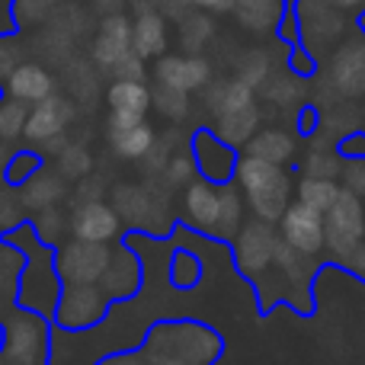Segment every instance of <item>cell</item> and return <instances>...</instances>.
Listing matches in <instances>:
<instances>
[{
	"label": "cell",
	"instance_id": "obj_42",
	"mask_svg": "<svg viewBox=\"0 0 365 365\" xmlns=\"http://www.w3.org/2000/svg\"><path fill=\"white\" fill-rule=\"evenodd\" d=\"M64 227H68V221H64V215L58 212L55 205H51V208H42V212L36 215V234L45 240V244H55V240L61 237Z\"/></svg>",
	"mask_w": 365,
	"mask_h": 365
},
{
	"label": "cell",
	"instance_id": "obj_28",
	"mask_svg": "<svg viewBox=\"0 0 365 365\" xmlns=\"http://www.w3.org/2000/svg\"><path fill=\"white\" fill-rule=\"evenodd\" d=\"M177 26H180V45L186 55H202L208 38L215 36V23L205 10H189Z\"/></svg>",
	"mask_w": 365,
	"mask_h": 365
},
{
	"label": "cell",
	"instance_id": "obj_5",
	"mask_svg": "<svg viewBox=\"0 0 365 365\" xmlns=\"http://www.w3.org/2000/svg\"><path fill=\"white\" fill-rule=\"evenodd\" d=\"M113 208L128 227H145V231H158L160 215L167 212L164 192L141 186V182H122L113 189Z\"/></svg>",
	"mask_w": 365,
	"mask_h": 365
},
{
	"label": "cell",
	"instance_id": "obj_30",
	"mask_svg": "<svg viewBox=\"0 0 365 365\" xmlns=\"http://www.w3.org/2000/svg\"><path fill=\"white\" fill-rule=\"evenodd\" d=\"M240 195L234 192V186H218V221H215V237L221 240H231L240 227Z\"/></svg>",
	"mask_w": 365,
	"mask_h": 365
},
{
	"label": "cell",
	"instance_id": "obj_55",
	"mask_svg": "<svg viewBox=\"0 0 365 365\" xmlns=\"http://www.w3.org/2000/svg\"><path fill=\"white\" fill-rule=\"evenodd\" d=\"M362 115H365V103H362Z\"/></svg>",
	"mask_w": 365,
	"mask_h": 365
},
{
	"label": "cell",
	"instance_id": "obj_35",
	"mask_svg": "<svg viewBox=\"0 0 365 365\" xmlns=\"http://www.w3.org/2000/svg\"><path fill=\"white\" fill-rule=\"evenodd\" d=\"M58 173L64 180H83L93 173V158L83 145H64V151L58 154Z\"/></svg>",
	"mask_w": 365,
	"mask_h": 365
},
{
	"label": "cell",
	"instance_id": "obj_37",
	"mask_svg": "<svg viewBox=\"0 0 365 365\" xmlns=\"http://www.w3.org/2000/svg\"><path fill=\"white\" fill-rule=\"evenodd\" d=\"M336 173H343V160L336 158L334 151H327V148H314V151H308V158H304V164H302V177L334 180Z\"/></svg>",
	"mask_w": 365,
	"mask_h": 365
},
{
	"label": "cell",
	"instance_id": "obj_21",
	"mask_svg": "<svg viewBox=\"0 0 365 365\" xmlns=\"http://www.w3.org/2000/svg\"><path fill=\"white\" fill-rule=\"evenodd\" d=\"M244 151L250 154V158L266 160V164L282 167L295 158V138H292L289 132H282V128H263V132H257L247 141Z\"/></svg>",
	"mask_w": 365,
	"mask_h": 365
},
{
	"label": "cell",
	"instance_id": "obj_25",
	"mask_svg": "<svg viewBox=\"0 0 365 365\" xmlns=\"http://www.w3.org/2000/svg\"><path fill=\"white\" fill-rule=\"evenodd\" d=\"M109 109L115 113H138L145 115L151 109V90L145 87V81H113L106 93Z\"/></svg>",
	"mask_w": 365,
	"mask_h": 365
},
{
	"label": "cell",
	"instance_id": "obj_6",
	"mask_svg": "<svg viewBox=\"0 0 365 365\" xmlns=\"http://www.w3.org/2000/svg\"><path fill=\"white\" fill-rule=\"evenodd\" d=\"M45 340L48 330L45 321L29 311V314H13L6 324V336H4V356L10 365H42L45 359Z\"/></svg>",
	"mask_w": 365,
	"mask_h": 365
},
{
	"label": "cell",
	"instance_id": "obj_7",
	"mask_svg": "<svg viewBox=\"0 0 365 365\" xmlns=\"http://www.w3.org/2000/svg\"><path fill=\"white\" fill-rule=\"evenodd\" d=\"M279 231L272 227V221H250L237 231L234 237V257H237V266L247 272V276H259L263 269L272 266V257H276L279 247Z\"/></svg>",
	"mask_w": 365,
	"mask_h": 365
},
{
	"label": "cell",
	"instance_id": "obj_4",
	"mask_svg": "<svg viewBox=\"0 0 365 365\" xmlns=\"http://www.w3.org/2000/svg\"><path fill=\"white\" fill-rule=\"evenodd\" d=\"M113 259V250L96 240H68L58 250V276L64 285H96L106 276V266Z\"/></svg>",
	"mask_w": 365,
	"mask_h": 365
},
{
	"label": "cell",
	"instance_id": "obj_14",
	"mask_svg": "<svg viewBox=\"0 0 365 365\" xmlns=\"http://www.w3.org/2000/svg\"><path fill=\"white\" fill-rule=\"evenodd\" d=\"M71 119H74V103L58 96V93H51L29 109V119H26L23 135L29 141H36V145H42V141L64 135V128L71 125Z\"/></svg>",
	"mask_w": 365,
	"mask_h": 365
},
{
	"label": "cell",
	"instance_id": "obj_3",
	"mask_svg": "<svg viewBox=\"0 0 365 365\" xmlns=\"http://www.w3.org/2000/svg\"><path fill=\"white\" fill-rule=\"evenodd\" d=\"M218 353V340L199 327H167L151 336L148 356L154 365H205Z\"/></svg>",
	"mask_w": 365,
	"mask_h": 365
},
{
	"label": "cell",
	"instance_id": "obj_48",
	"mask_svg": "<svg viewBox=\"0 0 365 365\" xmlns=\"http://www.w3.org/2000/svg\"><path fill=\"white\" fill-rule=\"evenodd\" d=\"M26 170H29V173L38 170V158H36V154H19V158L13 160V167L6 170V177H10L13 182H23V180H26V177H23Z\"/></svg>",
	"mask_w": 365,
	"mask_h": 365
},
{
	"label": "cell",
	"instance_id": "obj_53",
	"mask_svg": "<svg viewBox=\"0 0 365 365\" xmlns=\"http://www.w3.org/2000/svg\"><path fill=\"white\" fill-rule=\"evenodd\" d=\"M336 10H365V0H330Z\"/></svg>",
	"mask_w": 365,
	"mask_h": 365
},
{
	"label": "cell",
	"instance_id": "obj_20",
	"mask_svg": "<svg viewBox=\"0 0 365 365\" xmlns=\"http://www.w3.org/2000/svg\"><path fill=\"white\" fill-rule=\"evenodd\" d=\"M132 51L141 58H160L167 51V16L160 10L141 13L132 23Z\"/></svg>",
	"mask_w": 365,
	"mask_h": 365
},
{
	"label": "cell",
	"instance_id": "obj_39",
	"mask_svg": "<svg viewBox=\"0 0 365 365\" xmlns=\"http://www.w3.org/2000/svg\"><path fill=\"white\" fill-rule=\"evenodd\" d=\"M173 145H177V135H173V132L158 135V138H154L151 151L141 158V160H145V173H148V177H160V173H164L167 160L173 158Z\"/></svg>",
	"mask_w": 365,
	"mask_h": 365
},
{
	"label": "cell",
	"instance_id": "obj_41",
	"mask_svg": "<svg viewBox=\"0 0 365 365\" xmlns=\"http://www.w3.org/2000/svg\"><path fill=\"white\" fill-rule=\"evenodd\" d=\"M58 10V0H13L16 23H45Z\"/></svg>",
	"mask_w": 365,
	"mask_h": 365
},
{
	"label": "cell",
	"instance_id": "obj_10",
	"mask_svg": "<svg viewBox=\"0 0 365 365\" xmlns=\"http://www.w3.org/2000/svg\"><path fill=\"white\" fill-rule=\"evenodd\" d=\"M106 314V292L103 285H64L58 298V324L68 330H83L100 324Z\"/></svg>",
	"mask_w": 365,
	"mask_h": 365
},
{
	"label": "cell",
	"instance_id": "obj_18",
	"mask_svg": "<svg viewBox=\"0 0 365 365\" xmlns=\"http://www.w3.org/2000/svg\"><path fill=\"white\" fill-rule=\"evenodd\" d=\"M192 158H195V167H202L208 180H227V177H231V170L237 167V164H234L231 148H227L215 132L212 135H208V132L195 135Z\"/></svg>",
	"mask_w": 365,
	"mask_h": 365
},
{
	"label": "cell",
	"instance_id": "obj_31",
	"mask_svg": "<svg viewBox=\"0 0 365 365\" xmlns=\"http://www.w3.org/2000/svg\"><path fill=\"white\" fill-rule=\"evenodd\" d=\"M272 263L282 269V276L289 279L292 285H304L311 279V272H314V266H311V257H304V253H298L295 247H289L285 240H279L276 247V257H272Z\"/></svg>",
	"mask_w": 365,
	"mask_h": 365
},
{
	"label": "cell",
	"instance_id": "obj_23",
	"mask_svg": "<svg viewBox=\"0 0 365 365\" xmlns=\"http://www.w3.org/2000/svg\"><path fill=\"white\" fill-rule=\"evenodd\" d=\"M257 128H259V106L257 103L247 106V109H237V113H227V115H218V119H215V135H218L227 148H244L247 141L257 135Z\"/></svg>",
	"mask_w": 365,
	"mask_h": 365
},
{
	"label": "cell",
	"instance_id": "obj_33",
	"mask_svg": "<svg viewBox=\"0 0 365 365\" xmlns=\"http://www.w3.org/2000/svg\"><path fill=\"white\" fill-rule=\"evenodd\" d=\"M234 77H240V81H244L247 87H253V90L263 87V83L272 77V58L266 55L263 48L247 51V55L237 61V74Z\"/></svg>",
	"mask_w": 365,
	"mask_h": 365
},
{
	"label": "cell",
	"instance_id": "obj_44",
	"mask_svg": "<svg viewBox=\"0 0 365 365\" xmlns=\"http://www.w3.org/2000/svg\"><path fill=\"white\" fill-rule=\"evenodd\" d=\"M23 215V202H19V192H10V189H0V231H10L13 225Z\"/></svg>",
	"mask_w": 365,
	"mask_h": 365
},
{
	"label": "cell",
	"instance_id": "obj_47",
	"mask_svg": "<svg viewBox=\"0 0 365 365\" xmlns=\"http://www.w3.org/2000/svg\"><path fill=\"white\" fill-rule=\"evenodd\" d=\"M19 48L16 45H6V42H0V81H10V74L19 68Z\"/></svg>",
	"mask_w": 365,
	"mask_h": 365
},
{
	"label": "cell",
	"instance_id": "obj_15",
	"mask_svg": "<svg viewBox=\"0 0 365 365\" xmlns=\"http://www.w3.org/2000/svg\"><path fill=\"white\" fill-rule=\"evenodd\" d=\"M6 90H10L13 100L26 103V106H36L38 100L55 93V77L42 68V64H32V61H23L16 71L10 74L6 81Z\"/></svg>",
	"mask_w": 365,
	"mask_h": 365
},
{
	"label": "cell",
	"instance_id": "obj_50",
	"mask_svg": "<svg viewBox=\"0 0 365 365\" xmlns=\"http://www.w3.org/2000/svg\"><path fill=\"white\" fill-rule=\"evenodd\" d=\"M192 10H208V13H231L237 0H182Z\"/></svg>",
	"mask_w": 365,
	"mask_h": 365
},
{
	"label": "cell",
	"instance_id": "obj_22",
	"mask_svg": "<svg viewBox=\"0 0 365 365\" xmlns=\"http://www.w3.org/2000/svg\"><path fill=\"white\" fill-rule=\"evenodd\" d=\"M298 19H302V29L308 32V36L321 38V42H330V38L340 36V29H343V19L330 0H302Z\"/></svg>",
	"mask_w": 365,
	"mask_h": 365
},
{
	"label": "cell",
	"instance_id": "obj_49",
	"mask_svg": "<svg viewBox=\"0 0 365 365\" xmlns=\"http://www.w3.org/2000/svg\"><path fill=\"white\" fill-rule=\"evenodd\" d=\"M138 122H145V115H138V113H115V109H109L106 132H122V128H132V125H138Z\"/></svg>",
	"mask_w": 365,
	"mask_h": 365
},
{
	"label": "cell",
	"instance_id": "obj_16",
	"mask_svg": "<svg viewBox=\"0 0 365 365\" xmlns=\"http://www.w3.org/2000/svg\"><path fill=\"white\" fill-rule=\"evenodd\" d=\"M182 212L199 231H215L218 221V186L212 180H192L182 195Z\"/></svg>",
	"mask_w": 365,
	"mask_h": 365
},
{
	"label": "cell",
	"instance_id": "obj_32",
	"mask_svg": "<svg viewBox=\"0 0 365 365\" xmlns=\"http://www.w3.org/2000/svg\"><path fill=\"white\" fill-rule=\"evenodd\" d=\"M298 192V202H304V205L317 208V212H327L330 205H334L336 192H340V186H336V180H314V177H302L295 186Z\"/></svg>",
	"mask_w": 365,
	"mask_h": 365
},
{
	"label": "cell",
	"instance_id": "obj_17",
	"mask_svg": "<svg viewBox=\"0 0 365 365\" xmlns=\"http://www.w3.org/2000/svg\"><path fill=\"white\" fill-rule=\"evenodd\" d=\"M64 177L55 170H36L32 177H26L19 182V202L23 208H32V212H42V208H51L64 199Z\"/></svg>",
	"mask_w": 365,
	"mask_h": 365
},
{
	"label": "cell",
	"instance_id": "obj_2",
	"mask_svg": "<svg viewBox=\"0 0 365 365\" xmlns=\"http://www.w3.org/2000/svg\"><path fill=\"white\" fill-rule=\"evenodd\" d=\"M234 173H237V182L244 189L250 208L257 212V218H263V221L282 218V212L289 208V195H292V180L282 167L244 154L237 160V167H234Z\"/></svg>",
	"mask_w": 365,
	"mask_h": 365
},
{
	"label": "cell",
	"instance_id": "obj_46",
	"mask_svg": "<svg viewBox=\"0 0 365 365\" xmlns=\"http://www.w3.org/2000/svg\"><path fill=\"white\" fill-rule=\"evenodd\" d=\"M83 202H103V180H100V177H83V180H77L74 205H83Z\"/></svg>",
	"mask_w": 365,
	"mask_h": 365
},
{
	"label": "cell",
	"instance_id": "obj_11",
	"mask_svg": "<svg viewBox=\"0 0 365 365\" xmlns=\"http://www.w3.org/2000/svg\"><path fill=\"white\" fill-rule=\"evenodd\" d=\"M132 51V19L125 13H113V16L100 19V29H96L93 38V64L100 71H113L122 58Z\"/></svg>",
	"mask_w": 365,
	"mask_h": 365
},
{
	"label": "cell",
	"instance_id": "obj_12",
	"mask_svg": "<svg viewBox=\"0 0 365 365\" xmlns=\"http://www.w3.org/2000/svg\"><path fill=\"white\" fill-rule=\"evenodd\" d=\"M154 77H158V83L192 93V90H205L212 83V64L202 55H160Z\"/></svg>",
	"mask_w": 365,
	"mask_h": 365
},
{
	"label": "cell",
	"instance_id": "obj_36",
	"mask_svg": "<svg viewBox=\"0 0 365 365\" xmlns=\"http://www.w3.org/2000/svg\"><path fill=\"white\" fill-rule=\"evenodd\" d=\"M263 87H266V100H272L276 106H295V103L304 96V87H302V81L295 77V71L279 74V77H269Z\"/></svg>",
	"mask_w": 365,
	"mask_h": 365
},
{
	"label": "cell",
	"instance_id": "obj_19",
	"mask_svg": "<svg viewBox=\"0 0 365 365\" xmlns=\"http://www.w3.org/2000/svg\"><path fill=\"white\" fill-rule=\"evenodd\" d=\"M257 103L253 96V87H247L240 77H227V81H212L205 87V106L212 109V115H227L237 113V109H247Z\"/></svg>",
	"mask_w": 365,
	"mask_h": 365
},
{
	"label": "cell",
	"instance_id": "obj_38",
	"mask_svg": "<svg viewBox=\"0 0 365 365\" xmlns=\"http://www.w3.org/2000/svg\"><path fill=\"white\" fill-rule=\"evenodd\" d=\"M26 119H29V106L19 100L0 103V141H13L26 132Z\"/></svg>",
	"mask_w": 365,
	"mask_h": 365
},
{
	"label": "cell",
	"instance_id": "obj_26",
	"mask_svg": "<svg viewBox=\"0 0 365 365\" xmlns=\"http://www.w3.org/2000/svg\"><path fill=\"white\" fill-rule=\"evenodd\" d=\"M234 13L247 29L269 32L276 23H282V0H237Z\"/></svg>",
	"mask_w": 365,
	"mask_h": 365
},
{
	"label": "cell",
	"instance_id": "obj_40",
	"mask_svg": "<svg viewBox=\"0 0 365 365\" xmlns=\"http://www.w3.org/2000/svg\"><path fill=\"white\" fill-rule=\"evenodd\" d=\"M195 158L192 154H173L170 160H167V167H164V173H160V180L167 182V186H189V182L195 180Z\"/></svg>",
	"mask_w": 365,
	"mask_h": 365
},
{
	"label": "cell",
	"instance_id": "obj_13",
	"mask_svg": "<svg viewBox=\"0 0 365 365\" xmlns=\"http://www.w3.org/2000/svg\"><path fill=\"white\" fill-rule=\"evenodd\" d=\"M119 227H122V218L106 202H83V205H74V212H71V218H68V231L74 234V237L96 240V244L115 240Z\"/></svg>",
	"mask_w": 365,
	"mask_h": 365
},
{
	"label": "cell",
	"instance_id": "obj_29",
	"mask_svg": "<svg viewBox=\"0 0 365 365\" xmlns=\"http://www.w3.org/2000/svg\"><path fill=\"white\" fill-rule=\"evenodd\" d=\"M64 83H68L71 96H74L77 103H83V106H90V103L100 96V77H96V71L90 68L87 61H71L68 74H64Z\"/></svg>",
	"mask_w": 365,
	"mask_h": 365
},
{
	"label": "cell",
	"instance_id": "obj_1",
	"mask_svg": "<svg viewBox=\"0 0 365 365\" xmlns=\"http://www.w3.org/2000/svg\"><path fill=\"white\" fill-rule=\"evenodd\" d=\"M324 247L340 266L365 276V202L349 189H340L324 212Z\"/></svg>",
	"mask_w": 365,
	"mask_h": 365
},
{
	"label": "cell",
	"instance_id": "obj_27",
	"mask_svg": "<svg viewBox=\"0 0 365 365\" xmlns=\"http://www.w3.org/2000/svg\"><path fill=\"white\" fill-rule=\"evenodd\" d=\"M138 259L132 257L128 250L113 253L106 266V276H103V292L106 295H128V292L138 285Z\"/></svg>",
	"mask_w": 365,
	"mask_h": 365
},
{
	"label": "cell",
	"instance_id": "obj_34",
	"mask_svg": "<svg viewBox=\"0 0 365 365\" xmlns=\"http://www.w3.org/2000/svg\"><path fill=\"white\" fill-rule=\"evenodd\" d=\"M151 106L158 109L160 115H167V119H186L189 113V93H182L177 87H167V83H158V87L151 90Z\"/></svg>",
	"mask_w": 365,
	"mask_h": 365
},
{
	"label": "cell",
	"instance_id": "obj_52",
	"mask_svg": "<svg viewBox=\"0 0 365 365\" xmlns=\"http://www.w3.org/2000/svg\"><path fill=\"white\" fill-rule=\"evenodd\" d=\"M125 4H132V10L141 16V13H154V10H158L160 0H125Z\"/></svg>",
	"mask_w": 365,
	"mask_h": 365
},
{
	"label": "cell",
	"instance_id": "obj_8",
	"mask_svg": "<svg viewBox=\"0 0 365 365\" xmlns=\"http://www.w3.org/2000/svg\"><path fill=\"white\" fill-rule=\"evenodd\" d=\"M279 237L304 257H317L324 250V212L304 202H289L279 218Z\"/></svg>",
	"mask_w": 365,
	"mask_h": 365
},
{
	"label": "cell",
	"instance_id": "obj_9",
	"mask_svg": "<svg viewBox=\"0 0 365 365\" xmlns=\"http://www.w3.org/2000/svg\"><path fill=\"white\" fill-rule=\"evenodd\" d=\"M327 77H330L327 87L336 96H343V100H359V96H365V36L349 38V42H343L334 51Z\"/></svg>",
	"mask_w": 365,
	"mask_h": 365
},
{
	"label": "cell",
	"instance_id": "obj_24",
	"mask_svg": "<svg viewBox=\"0 0 365 365\" xmlns=\"http://www.w3.org/2000/svg\"><path fill=\"white\" fill-rule=\"evenodd\" d=\"M154 128L148 122H138L132 128H122V132H109V145H113L115 158L122 160H141L154 145Z\"/></svg>",
	"mask_w": 365,
	"mask_h": 365
},
{
	"label": "cell",
	"instance_id": "obj_43",
	"mask_svg": "<svg viewBox=\"0 0 365 365\" xmlns=\"http://www.w3.org/2000/svg\"><path fill=\"white\" fill-rule=\"evenodd\" d=\"M343 189L356 192L365 202V158H353L343 164Z\"/></svg>",
	"mask_w": 365,
	"mask_h": 365
},
{
	"label": "cell",
	"instance_id": "obj_51",
	"mask_svg": "<svg viewBox=\"0 0 365 365\" xmlns=\"http://www.w3.org/2000/svg\"><path fill=\"white\" fill-rule=\"evenodd\" d=\"M90 4H93L96 10L103 13V16H113V13H122V6H125V0H90Z\"/></svg>",
	"mask_w": 365,
	"mask_h": 365
},
{
	"label": "cell",
	"instance_id": "obj_54",
	"mask_svg": "<svg viewBox=\"0 0 365 365\" xmlns=\"http://www.w3.org/2000/svg\"><path fill=\"white\" fill-rule=\"evenodd\" d=\"M103 365H138V359H132V356H119V359H109Z\"/></svg>",
	"mask_w": 365,
	"mask_h": 365
},
{
	"label": "cell",
	"instance_id": "obj_45",
	"mask_svg": "<svg viewBox=\"0 0 365 365\" xmlns=\"http://www.w3.org/2000/svg\"><path fill=\"white\" fill-rule=\"evenodd\" d=\"M109 74H113L115 81H145V58L135 55V51H128Z\"/></svg>",
	"mask_w": 365,
	"mask_h": 365
}]
</instances>
